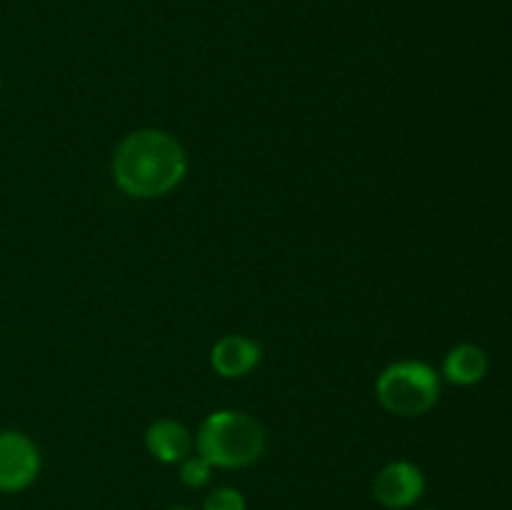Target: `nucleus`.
Segmentation results:
<instances>
[{
	"label": "nucleus",
	"mask_w": 512,
	"mask_h": 510,
	"mask_svg": "<svg viewBox=\"0 0 512 510\" xmlns=\"http://www.w3.org/2000/svg\"><path fill=\"white\" fill-rule=\"evenodd\" d=\"M378 403L398 418H420L440 400V373L423 360H395L375 380Z\"/></svg>",
	"instance_id": "3"
},
{
	"label": "nucleus",
	"mask_w": 512,
	"mask_h": 510,
	"mask_svg": "<svg viewBox=\"0 0 512 510\" xmlns=\"http://www.w3.org/2000/svg\"><path fill=\"white\" fill-rule=\"evenodd\" d=\"M165 510H193V508H185V505H173V508H165Z\"/></svg>",
	"instance_id": "11"
},
{
	"label": "nucleus",
	"mask_w": 512,
	"mask_h": 510,
	"mask_svg": "<svg viewBox=\"0 0 512 510\" xmlns=\"http://www.w3.org/2000/svg\"><path fill=\"white\" fill-rule=\"evenodd\" d=\"M373 495L383 508H413L425 495V473L410 460H393L373 480Z\"/></svg>",
	"instance_id": "5"
},
{
	"label": "nucleus",
	"mask_w": 512,
	"mask_h": 510,
	"mask_svg": "<svg viewBox=\"0 0 512 510\" xmlns=\"http://www.w3.org/2000/svg\"><path fill=\"white\" fill-rule=\"evenodd\" d=\"M40 450L33 440L20 430L0 433V493H23L38 480Z\"/></svg>",
	"instance_id": "4"
},
{
	"label": "nucleus",
	"mask_w": 512,
	"mask_h": 510,
	"mask_svg": "<svg viewBox=\"0 0 512 510\" xmlns=\"http://www.w3.org/2000/svg\"><path fill=\"white\" fill-rule=\"evenodd\" d=\"M178 475H180V483H183L185 488L198 490V488H205V485L210 483V478H213V465H210L203 455L190 453L188 458L180 463Z\"/></svg>",
	"instance_id": "9"
},
{
	"label": "nucleus",
	"mask_w": 512,
	"mask_h": 510,
	"mask_svg": "<svg viewBox=\"0 0 512 510\" xmlns=\"http://www.w3.org/2000/svg\"><path fill=\"white\" fill-rule=\"evenodd\" d=\"M113 180L128 198H163L188 175V153L168 130H133L113 153Z\"/></svg>",
	"instance_id": "1"
},
{
	"label": "nucleus",
	"mask_w": 512,
	"mask_h": 510,
	"mask_svg": "<svg viewBox=\"0 0 512 510\" xmlns=\"http://www.w3.org/2000/svg\"><path fill=\"white\" fill-rule=\"evenodd\" d=\"M263 360V348L248 335H223L210 350V365L220 378L238 380L253 373Z\"/></svg>",
	"instance_id": "6"
},
{
	"label": "nucleus",
	"mask_w": 512,
	"mask_h": 510,
	"mask_svg": "<svg viewBox=\"0 0 512 510\" xmlns=\"http://www.w3.org/2000/svg\"><path fill=\"white\" fill-rule=\"evenodd\" d=\"M490 370L488 353L475 343H460L443 358V378L453 385H478L483 383Z\"/></svg>",
	"instance_id": "8"
},
{
	"label": "nucleus",
	"mask_w": 512,
	"mask_h": 510,
	"mask_svg": "<svg viewBox=\"0 0 512 510\" xmlns=\"http://www.w3.org/2000/svg\"><path fill=\"white\" fill-rule=\"evenodd\" d=\"M203 510H245V498L238 488L220 485L203 500Z\"/></svg>",
	"instance_id": "10"
},
{
	"label": "nucleus",
	"mask_w": 512,
	"mask_h": 510,
	"mask_svg": "<svg viewBox=\"0 0 512 510\" xmlns=\"http://www.w3.org/2000/svg\"><path fill=\"white\" fill-rule=\"evenodd\" d=\"M268 435L265 428L240 410H213L205 415L195 435V453L213 468H248L263 458Z\"/></svg>",
	"instance_id": "2"
},
{
	"label": "nucleus",
	"mask_w": 512,
	"mask_h": 510,
	"mask_svg": "<svg viewBox=\"0 0 512 510\" xmlns=\"http://www.w3.org/2000/svg\"><path fill=\"white\" fill-rule=\"evenodd\" d=\"M145 448L155 460L165 465L183 463L195 448V438L183 423L173 418H160L145 430Z\"/></svg>",
	"instance_id": "7"
}]
</instances>
